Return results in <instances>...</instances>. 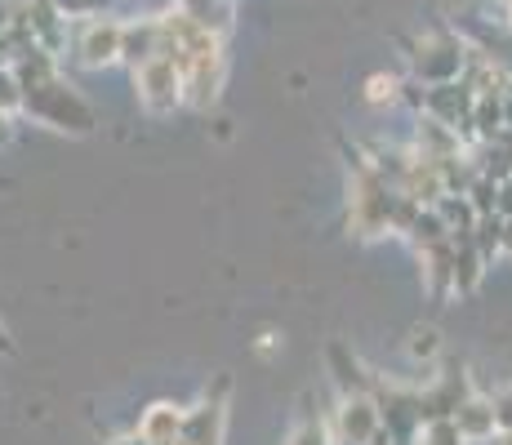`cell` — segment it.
Returning <instances> with one entry per match:
<instances>
[{"instance_id":"1","label":"cell","mask_w":512,"mask_h":445,"mask_svg":"<svg viewBox=\"0 0 512 445\" xmlns=\"http://www.w3.org/2000/svg\"><path fill=\"white\" fill-rule=\"evenodd\" d=\"M23 107H27V112H36L41 121H49L54 130H76V134H85V130L94 125L90 112H85V107L54 81V76H45V81H36V85H23Z\"/></svg>"},{"instance_id":"3","label":"cell","mask_w":512,"mask_h":445,"mask_svg":"<svg viewBox=\"0 0 512 445\" xmlns=\"http://www.w3.org/2000/svg\"><path fill=\"white\" fill-rule=\"evenodd\" d=\"M139 89H143V98H147L152 112H170L174 103H183V67L165 54L147 58V63L139 67Z\"/></svg>"},{"instance_id":"18","label":"cell","mask_w":512,"mask_h":445,"mask_svg":"<svg viewBox=\"0 0 512 445\" xmlns=\"http://www.w3.org/2000/svg\"><path fill=\"white\" fill-rule=\"evenodd\" d=\"M116 445H147L143 437H125V441H116Z\"/></svg>"},{"instance_id":"2","label":"cell","mask_w":512,"mask_h":445,"mask_svg":"<svg viewBox=\"0 0 512 445\" xmlns=\"http://www.w3.org/2000/svg\"><path fill=\"white\" fill-rule=\"evenodd\" d=\"M392 201L397 196H388V187L379 183L370 170L357 174V187H352V227H357L361 236H379L383 227L392 223Z\"/></svg>"},{"instance_id":"5","label":"cell","mask_w":512,"mask_h":445,"mask_svg":"<svg viewBox=\"0 0 512 445\" xmlns=\"http://www.w3.org/2000/svg\"><path fill=\"white\" fill-rule=\"evenodd\" d=\"M121 45H125V27H116V23L85 27V36H81V63L85 67L112 63V58H121Z\"/></svg>"},{"instance_id":"6","label":"cell","mask_w":512,"mask_h":445,"mask_svg":"<svg viewBox=\"0 0 512 445\" xmlns=\"http://www.w3.org/2000/svg\"><path fill=\"white\" fill-rule=\"evenodd\" d=\"M415 63H419V76H428V81H450L464 67V49L450 41H432V45H423V54Z\"/></svg>"},{"instance_id":"12","label":"cell","mask_w":512,"mask_h":445,"mask_svg":"<svg viewBox=\"0 0 512 445\" xmlns=\"http://www.w3.org/2000/svg\"><path fill=\"white\" fill-rule=\"evenodd\" d=\"M290 445H326V432H321L317 423H303V428L290 437Z\"/></svg>"},{"instance_id":"20","label":"cell","mask_w":512,"mask_h":445,"mask_svg":"<svg viewBox=\"0 0 512 445\" xmlns=\"http://www.w3.org/2000/svg\"><path fill=\"white\" fill-rule=\"evenodd\" d=\"M165 445H183V441H165Z\"/></svg>"},{"instance_id":"7","label":"cell","mask_w":512,"mask_h":445,"mask_svg":"<svg viewBox=\"0 0 512 445\" xmlns=\"http://www.w3.org/2000/svg\"><path fill=\"white\" fill-rule=\"evenodd\" d=\"M183 419H187V414L179 410V405H152V410L143 414V423H139V437L147 445L179 441L183 437Z\"/></svg>"},{"instance_id":"13","label":"cell","mask_w":512,"mask_h":445,"mask_svg":"<svg viewBox=\"0 0 512 445\" xmlns=\"http://www.w3.org/2000/svg\"><path fill=\"white\" fill-rule=\"evenodd\" d=\"M392 94H397V81H392V76L388 81H383V76L370 81V103H383V98H392Z\"/></svg>"},{"instance_id":"17","label":"cell","mask_w":512,"mask_h":445,"mask_svg":"<svg viewBox=\"0 0 512 445\" xmlns=\"http://www.w3.org/2000/svg\"><path fill=\"white\" fill-rule=\"evenodd\" d=\"M9 138V125H5V107H0V143Z\"/></svg>"},{"instance_id":"16","label":"cell","mask_w":512,"mask_h":445,"mask_svg":"<svg viewBox=\"0 0 512 445\" xmlns=\"http://www.w3.org/2000/svg\"><path fill=\"white\" fill-rule=\"evenodd\" d=\"M495 205H499V214H512V183L504 187V196H495Z\"/></svg>"},{"instance_id":"15","label":"cell","mask_w":512,"mask_h":445,"mask_svg":"<svg viewBox=\"0 0 512 445\" xmlns=\"http://www.w3.org/2000/svg\"><path fill=\"white\" fill-rule=\"evenodd\" d=\"M58 9H67V14H85V9H94L98 0H54Z\"/></svg>"},{"instance_id":"19","label":"cell","mask_w":512,"mask_h":445,"mask_svg":"<svg viewBox=\"0 0 512 445\" xmlns=\"http://www.w3.org/2000/svg\"><path fill=\"white\" fill-rule=\"evenodd\" d=\"M0 352H9V339H5V330H0Z\"/></svg>"},{"instance_id":"21","label":"cell","mask_w":512,"mask_h":445,"mask_svg":"<svg viewBox=\"0 0 512 445\" xmlns=\"http://www.w3.org/2000/svg\"><path fill=\"white\" fill-rule=\"evenodd\" d=\"M504 445H512V437H508V441H504Z\"/></svg>"},{"instance_id":"10","label":"cell","mask_w":512,"mask_h":445,"mask_svg":"<svg viewBox=\"0 0 512 445\" xmlns=\"http://www.w3.org/2000/svg\"><path fill=\"white\" fill-rule=\"evenodd\" d=\"M455 423H459V432H464L468 441H481V437H490V432H495L499 414L490 410V405H481V401H464V405H459V414H455Z\"/></svg>"},{"instance_id":"14","label":"cell","mask_w":512,"mask_h":445,"mask_svg":"<svg viewBox=\"0 0 512 445\" xmlns=\"http://www.w3.org/2000/svg\"><path fill=\"white\" fill-rule=\"evenodd\" d=\"M437 352V330H419L415 334V356H432Z\"/></svg>"},{"instance_id":"8","label":"cell","mask_w":512,"mask_h":445,"mask_svg":"<svg viewBox=\"0 0 512 445\" xmlns=\"http://www.w3.org/2000/svg\"><path fill=\"white\" fill-rule=\"evenodd\" d=\"M219 423H223V410L219 405H201V410H192L183 419V445H219Z\"/></svg>"},{"instance_id":"4","label":"cell","mask_w":512,"mask_h":445,"mask_svg":"<svg viewBox=\"0 0 512 445\" xmlns=\"http://www.w3.org/2000/svg\"><path fill=\"white\" fill-rule=\"evenodd\" d=\"M339 432L348 445H370L374 432H379V410L366 397H348L339 410Z\"/></svg>"},{"instance_id":"9","label":"cell","mask_w":512,"mask_h":445,"mask_svg":"<svg viewBox=\"0 0 512 445\" xmlns=\"http://www.w3.org/2000/svg\"><path fill=\"white\" fill-rule=\"evenodd\" d=\"M161 49V23H147V27H125V45H121V58L134 67H143L147 58H156Z\"/></svg>"},{"instance_id":"11","label":"cell","mask_w":512,"mask_h":445,"mask_svg":"<svg viewBox=\"0 0 512 445\" xmlns=\"http://www.w3.org/2000/svg\"><path fill=\"white\" fill-rule=\"evenodd\" d=\"M464 441H468V437L459 432L455 419H432L428 432H423V445H464Z\"/></svg>"}]
</instances>
